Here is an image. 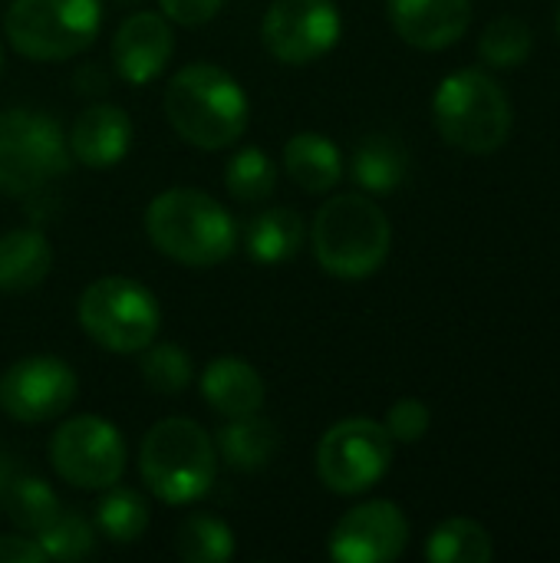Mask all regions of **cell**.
<instances>
[{"label": "cell", "mask_w": 560, "mask_h": 563, "mask_svg": "<svg viewBox=\"0 0 560 563\" xmlns=\"http://www.w3.org/2000/svg\"><path fill=\"white\" fill-rule=\"evenodd\" d=\"M172 129L195 148L218 152L234 145L248 129L244 86L215 63L182 66L162 96Z\"/></svg>", "instance_id": "obj_1"}, {"label": "cell", "mask_w": 560, "mask_h": 563, "mask_svg": "<svg viewBox=\"0 0 560 563\" xmlns=\"http://www.w3.org/2000/svg\"><path fill=\"white\" fill-rule=\"evenodd\" d=\"M145 234L165 257L185 267H215L238 247V224L201 188H168L145 208Z\"/></svg>", "instance_id": "obj_2"}, {"label": "cell", "mask_w": 560, "mask_h": 563, "mask_svg": "<svg viewBox=\"0 0 560 563\" xmlns=\"http://www.w3.org/2000/svg\"><path fill=\"white\" fill-rule=\"evenodd\" d=\"M310 244L317 264L330 277L366 280L386 264L393 228L370 195H333L314 214Z\"/></svg>", "instance_id": "obj_3"}, {"label": "cell", "mask_w": 560, "mask_h": 563, "mask_svg": "<svg viewBox=\"0 0 560 563\" xmlns=\"http://www.w3.org/2000/svg\"><path fill=\"white\" fill-rule=\"evenodd\" d=\"M142 482L165 505H191L205 498L218 475V452L211 435L191 419L155 422L139 449Z\"/></svg>", "instance_id": "obj_4"}, {"label": "cell", "mask_w": 560, "mask_h": 563, "mask_svg": "<svg viewBox=\"0 0 560 563\" xmlns=\"http://www.w3.org/2000/svg\"><path fill=\"white\" fill-rule=\"evenodd\" d=\"M432 119L439 135L462 152H498L512 135V99L485 69H459L446 76L432 96Z\"/></svg>", "instance_id": "obj_5"}, {"label": "cell", "mask_w": 560, "mask_h": 563, "mask_svg": "<svg viewBox=\"0 0 560 563\" xmlns=\"http://www.w3.org/2000/svg\"><path fill=\"white\" fill-rule=\"evenodd\" d=\"M99 26L102 0H13L3 16L10 46L36 63L79 56Z\"/></svg>", "instance_id": "obj_6"}, {"label": "cell", "mask_w": 560, "mask_h": 563, "mask_svg": "<svg viewBox=\"0 0 560 563\" xmlns=\"http://www.w3.org/2000/svg\"><path fill=\"white\" fill-rule=\"evenodd\" d=\"M83 333L109 353H142L162 327V307L149 287L129 277L92 280L76 307Z\"/></svg>", "instance_id": "obj_7"}, {"label": "cell", "mask_w": 560, "mask_h": 563, "mask_svg": "<svg viewBox=\"0 0 560 563\" xmlns=\"http://www.w3.org/2000/svg\"><path fill=\"white\" fill-rule=\"evenodd\" d=\"M73 165L59 122L46 112H0V191L33 195L63 178Z\"/></svg>", "instance_id": "obj_8"}, {"label": "cell", "mask_w": 560, "mask_h": 563, "mask_svg": "<svg viewBox=\"0 0 560 563\" xmlns=\"http://www.w3.org/2000/svg\"><path fill=\"white\" fill-rule=\"evenodd\" d=\"M393 465V439L383 422L343 419L317 445V475L333 495L370 492Z\"/></svg>", "instance_id": "obj_9"}, {"label": "cell", "mask_w": 560, "mask_h": 563, "mask_svg": "<svg viewBox=\"0 0 560 563\" xmlns=\"http://www.w3.org/2000/svg\"><path fill=\"white\" fill-rule=\"evenodd\" d=\"M125 459V439L102 416H76L50 439V465L73 488L106 492L122 478Z\"/></svg>", "instance_id": "obj_10"}, {"label": "cell", "mask_w": 560, "mask_h": 563, "mask_svg": "<svg viewBox=\"0 0 560 563\" xmlns=\"http://www.w3.org/2000/svg\"><path fill=\"white\" fill-rule=\"evenodd\" d=\"M343 33V16L333 0H274L264 13L261 36L274 59L307 66L327 56Z\"/></svg>", "instance_id": "obj_11"}, {"label": "cell", "mask_w": 560, "mask_h": 563, "mask_svg": "<svg viewBox=\"0 0 560 563\" xmlns=\"http://www.w3.org/2000/svg\"><path fill=\"white\" fill-rule=\"evenodd\" d=\"M79 396L76 373L56 356L17 360L0 376V409L26 426L63 416Z\"/></svg>", "instance_id": "obj_12"}, {"label": "cell", "mask_w": 560, "mask_h": 563, "mask_svg": "<svg viewBox=\"0 0 560 563\" xmlns=\"http://www.w3.org/2000/svg\"><path fill=\"white\" fill-rule=\"evenodd\" d=\"M409 544V521L393 501H366L347 511L330 534V558L340 563H389Z\"/></svg>", "instance_id": "obj_13"}, {"label": "cell", "mask_w": 560, "mask_h": 563, "mask_svg": "<svg viewBox=\"0 0 560 563\" xmlns=\"http://www.w3.org/2000/svg\"><path fill=\"white\" fill-rule=\"evenodd\" d=\"M172 49H175L172 26L162 13H152V10H139L125 16L112 36L116 73L132 86H145L158 79L172 59Z\"/></svg>", "instance_id": "obj_14"}, {"label": "cell", "mask_w": 560, "mask_h": 563, "mask_svg": "<svg viewBox=\"0 0 560 563\" xmlns=\"http://www.w3.org/2000/svg\"><path fill=\"white\" fill-rule=\"evenodd\" d=\"M393 30L416 49H446L472 23V0H386Z\"/></svg>", "instance_id": "obj_15"}, {"label": "cell", "mask_w": 560, "mask_h": 563, "mask_svg": "<svg viewBox=\"0 0 560 563\" xmlns=\"http://www.w3.org/2000/svg\"><path fill=\"white\" fill-rule=\"evenodd\" d=\"M73 162H83L92 172L112 168L129 155L132 145V119L122 106L96 102L83 109L66 135Z\"/></svg>", "instance_id": "obj_16"}, {"label": "cell", "mask_w": 560, "mask_h": 563, "mask_svg": "<svg viewBox=\"0 0 560 563\" xmlns=\"http://www.w3.org/2000/svg\"><path fill=\"white\" fill-rule=\"evenodd\" d=\"M201 396L211 406V412H218L224 419H238V416L261 412L267 389H264L261 373L251 363H244L238 356H221L205 366Z\"/></svg>", "instance_id": "obj_17"}, {"label": "cell", "mask_w": 560, "mask_h": 563, "mask_svg": "<svg viewBox=\"0 0 560 563\" xmlns=\"http://www.w3.org/2000/svg\"><path fill=\"white\" fill-rule=\"evenodd\" d=\"M53 247L36 228H13L0 234V294H26L46 280Z\"/></svg>", "instance_id": "obj_18"}, {"label": "cell", "mask_w": 560, "mask_h": 563, "mask_svg": "<svg viewBox=\"0 0 560 563\" xmlns=\"http://www.w3.org/2000/svg\"><path fill=\"white\" fill-rule=\"evenodd\" d=\"M284 168L294 185L310 195H320L337 188V181L343 178V155L333 139L320 132H300L284 145Z\"/></svg>", "instance_id": "obj_19"}, {"label": "cell", "mask_w": 560, "mask_h": 563, "mask_svg": "<svg viewBox=\"0 0 560 563\" xmlns=\"http://www.w3.org/2000/svg\"><path fill=\"white\" fill-rule=\"evenodd\" d=\"M277 449H281L277 426L257 412L228 419V426L218 432V455L238 472H257L271 465Z\"/></svg>", "instance_id": "obj_20"}, {"label": "cell", "mask_w": 560, "mask_h": 563, "mask_svg": "<svg viewBox=\"0 0 560 563\" xmlns=\"http://www.w3.org/2000/svg\"><path fill=\"white\" fill-rule=\"evenodd\" d=\"M304 247V218L290 208H267L244 228V251L257 264H284Z\"/></svg>", "instance_id": "obj_21"}, {"label": "cell", "mask_w": 560, "mask_h": 563, "mask_svg": "<svg viewBox=\"0 0 560 563\" xmlns=\"http://www.w3.org/2000/svg\"><path fill=\"white\" fill-rule=\"evenodd\" d=\"M406 172H409V152L393 135H366L356 145L353 165H350L353 181L373 195H386V191L399 188Z\"/></svg>", "instance_id": "obj_22"}, {"label": "cell", "mask_w": 560, "mask_h": 563, "mask_svg": "<svg viewBox=\"0 0 560 563\" xmlns=\"http://www.w3.org/2000/svg\"><path fill=\"white\" fill-rule=\"evenodd\" d=\"M426 558L432 563H488L495 558V544L479 521L449 518L429 534Z\"/></svg>", "instance_id": "obj_23"}, {"label": "cell", "mask_w": 560, "mask_h": 563, "mask_svg": "<svg viewBox=\"0 0 560 563\" xmlns=\"http://www.w3.org/2000/svg\"><path fill=\"white\" fill-rule=\"evenodd\" d=\"M96 528L112 541V544H132L145 534L149 528V505L139 492L109 485L106 495L96 505Z\"/></svg>", "instance_id": "obj_24"}, {"label": "cell", "mask_w": 560, "mask_h": 563, "mask_svg": "<svg viewBox=\"0 0 560 563\" xmlns=\"http://www.w3.org/2000/svg\"><path fill=\"white\" fill-rule=\"evenodd\" d=\"M175 551L188 563H224L234 558V534L215 515H191L178 528Z\"/></svg>", "instance_id": "obj_25"}, {"label": "cell", "mask_w": 560, "mask_h": 563, "mask_svg": "<svg viewBox=\"0 0 560 563\" xmlns=\"http://www.w3.org/2000/svg\"><path fill=\"white\" fill-rule=\"evenodd\" d=\"M3 508L7 518L20 528V531H33L40 534L59 511V498L56 492L43 482V478H10L7 492H3Z\"/></svg>", "instance_id": "obj_26"}, {"label": "cell", "mask_w": 560, "mask_h": 563, "mask_svg": "<svg viewBox=\"0 0 560 563\" xmlns=\"http://www.w3.org/2000/svg\"><path fill=\"white\" fill-rule=\"evenodd\" d=\"M535 49V33L521 16H498L479 36V56L492 69L521 66Z\"/></svg>", "instance_id": "obj_27"}, {"label": "cell", "mask_w": 560, "mask_h": 563, "mask_svg": "<svg viewBox=\"0 0 560 563\" xmlns=\"http://www.w3.org/2000/svg\"><path fill=\"white\" fill-rule=\"evenodd\" d=\"M142 379L152 393L178 396L191 386V356L178 343H149L142 350Z\"/></svg>", "instance_id": "obj_28"}, {"label": "cell", "mask_w": 560, "mask_h": 563, "mask_svg": "<svg viewBox=\"0 0 560 563\" xmlns=\"http://www.w3.org/2000/svg\"><path fill=\"white\" fill-rule=\"evenodd\" d=\"M224 185H228V191L238 201L254 205V201H264L274 191L277 168H274L271 155H264L261 148L248 145V148H241V152L231 155L228 172H224Z\"/></svg>", "instance_id": "obj_29"}, {"label": "cell", "mask_w": 560, "mask_h": 563, "mask_svg": "<svg viewBox=\"0 0 560 563\" xmlns=\"http://www.w3.org/2000/svg\"><path fill=\"white\" fill-rule=\"evenodd\" d=\"M46 561H83L96 548L92 525L76 511H56V518L36 534Z\"/></svg>", "instance_id": "obj_30"}, {"label": "cell", "mask_w": 560, "mask_h": 563, "mask_svg": "<svg viewBox=\"0 0 560 563\" xmlns=\"http://www.w3.org/2000/svg\"><path fill=\"white\" fill-rule=\"evenodd\" d=\"M429 422H432V416H429L426 402L399 399V402H393V409L386 416V432H389L393 442L413 445V442H419L429 432Z\"/></svg>", "instance_id": "obj_31"}, {"label": "cell", "mask_w": 560, "mask_h": 563, "mask_svg": "<svg viewBox=\"0 0 560 563\" xmlns=\"http://www.w3.org/2000/svg\"><path fill=\"white\" fill-rule=\"evenodd\" d=\"M221 3L224 0H158L162 16L165 20H175L182 26H201V23H208L221 10Z\"/></svg>", "instance_id": "obj_32"}, {"label": "cell", "mask_w": 560, "mask_h": 563, "mask_svg": "<svg viewBox=\"0 0 560 563\" xmlns=\"http://www.w3.org/2000/svg\"><path fill=\"white\" fill-rule=\"evenodd\" d=\"M0 563H46V551L40 548L36 538L10 534L0 538Z\"/></svg>", "instance_id": "obj_33"}, {"label": "cell", "mask_w": 560, "mask_h": 563, "mask_svg": "<svg viewBox=\"0 0 560 563\" xmlns=\"http://www.w3.org/2000/svg\"><path fill=\"white\" fill-rule=\"evenodd\" d=\"M10 478H13V462L10 459H0V501H3V492L10 485Z\"/></svg>", "instance_id": "obj_34"}, {"label": "cell", "mask_w": 560, "mask_h": 563, "mask_svg": "<svg viewBox=\"0 0 560 563\" xmlns=\"http://www.w3.org/2000/svg\"><path fill=\"white\" fill-rule=\"evenodd\" d=\"M0 73H3V46H0Z\"/></svg>", "instance_id": "obj_35"}, {"label": "cell", "mask_w": 560, "mask_h": 563, "mask_svg": "<svg viewBox=\"0 0 560 563\" xmlns=\"http://www.w3.org/2000/svg\"><path fill=\"white\" fill-rule=\"evenodd\" d=\"M558 33H560V3H558Z\"/></svg>", "instance_id": "obj_36"}]
</instances>
